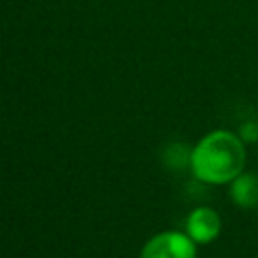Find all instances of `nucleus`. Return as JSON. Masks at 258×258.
Segmentation results:
<instances>
[{
    "mask_svg": "<svg viewBox=\"0 0 258 258\" xmlns=\"http://www.w3.org/2000/svg\"><path fill=\"white\" fill-rule=\"evenodd\" d=\"M246 163L244 141L230 131H212L198 141L189 155L194 175L212 185L234 181Z\"/></svg>",
    "mask_w": 258,
    "mask_h": 258,
    "instance_id": "f257e3e1",
    "label": "nucleus"
},
{
    "mask_svg": "<svg viewBox=\"0 0 258 258\" xmlns=\"http://www.w3.org/2000/svg\"><path fill=\"white\" fill-rule=\"evenodd\" d=\"M196 256H198L196 242L187 234L167 230L153 236L143 246L139 258H196Z\"/></svg>",
    "mask_w": 258,
    "mask_h": 258,
    "instance_id": "f03ea898",
    "label": "nucleus"
},
{
    "mask_svg": "<svg viewBox=\"0 0 258 258\" xmlns=\"http://www.w3.org/2000/svg\"><path fill=\"white\" fill-rule=\"evenodd\" d=\"M222 230V220L220 214L214 208L200 206L189 212L185 220V234L196 242V244H210L220 236Z\"/></svg>",
    "mask_w": 258,
    "mask_h": 258,
    "instance_id": "7ed1b4c3",
    "label": "nucleus"
},
{
    "mask_svg": "<svg viewBox=\"0 0 258 258\" xmlns=\"http://www.w3.org/2000/svg\"><path fill=\"white\" fill-rule=\"evenodd\" d=\"M230 200L238 208H256L258 206V177L254 173H240L230 181Z\"/></svg>",
    "mask_w": 258,
    "mask_h": 258,
    "instance_id": "20e7f679",
    "label": "nucleus"
},
{
    "mask_svg": "<svg viewBox=\"0 0 258 258\" xmlns=\"http://www.w3.org/2000/svg\"><path fill=\"white\" fill-rule=\"evenodd\" d=\"M240 139L242 141H258V123H244Z\"/></svg>",
    "mask_w": 258,
    "mask_h": 258,
    "instance_id": "39448f33",
    "label": "nucleus"
}]
</instances>
